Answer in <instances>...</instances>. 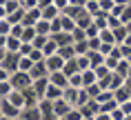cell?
<instances>
[{"mask_svg":"<svg viewBox=\"0 0 131 120\" xmlns=\"http://www.w3.org/2000/svg\"><path fill=\"white\" fill-rule=\"evenodd\" d=\"M58 120H67V118H58Z\"/></svg>","mask_w":131,"mask_h":120,"instance_id":"obj_40","label":"cell"},{"mask_svg":"<svg viewBox=\"0 0 131 120\" xmlns=\"http://www.w3.org/2000/svg\"><path fill=\"white\" fill-rule=\"evenodd\" d=\"M53 5L60 9V11H64L67 7H71V0H53Z\"/></svg>","mask_w":131,"mask_h":120,"instance_id":"obj_37","label":"cell"},{"mask_svg":"<svg viewBox=\"0 0 131 120\" xmlns=\"http://www.w3.org/2000/svg\"><path fill=\"white\" fill-rule=\"evenodd\" d=\"M34 60H31V58H20V71H27V73H29V71H31V69H34Z\"/></svg>","mask_w":131,"mask_h":120,"instance_id":"obj_34","label":"cell"},{"mask_svg":"<svg viewBox=\"0 0 131 120\" xmlns=\"http://www.w3.org/2000/svg\"><path fill=\"white\" fill-rule=\"evenodd\" d=\"M0 120H9V118H2V116H0Z\"/></svg>","mask_w":131,"mask_h":120,"instance_id":"obj_39","label":"cell"},{"mask_svg":"<svg viewBox=\"0 0 131 120\" xmlns=\"http://www.w3.org/2000/svg\"><path fill=\"white\" fill-rule=\"evenodd\" d=\"M116 73H120V76H122L124 80H127V78H129V73H131V64L127 62V60H122V62L118 64V69H116Z\"/></svg>","mask_w":131,"mask_h":120,"instance_id":"obj_28","label":"cell"},{"mask_svg":"<svg viewBox=\"0 0 131 120\" xmlns=\"http://www.w3.org/2000/svg\"><path fill=\"white\" fill-rule=\"evenodd\" d=\"M96 100L100 102V105H107V102H111V100H116V93H113V91H102Z\"/></svg>","mask_w":131,"mask_h":120,"instance_id":"obj_31","label":"cell"},{"mask_svg":"<svg viewBox=\"0 0 131 120\" xmlns=\"http://www.w3.org/2000/svg\"><path fill=\"white\" fill-rule=\"evenodd\" d=\"M36 31H38V36H51V22L49 20H40L38 25H36Z\"/></svg>","mask_w":131,"mask_h":120,"instance_id":"obj_24","label":"cell"},{"mask_svg":"<svg viewBox=\"0 0 131 120\" xmlns=\"http://www.w3.org/2000/svg\"><path fill=\"white\" fill-rule=\"evenodd\" d=\"M69 87H73V89H84V82H82V71H80V73H73V76L69 78Z\"/></svg>","mask_w":131,"mask_h":120,"instance_id":"obj_27","label":"cell"},{"mask_svg":"<svg viewBox=\"0 0 131 120\" xmlns=\"http://www.w3.org/2000/svg\"><path fill=\"white\" fill-rule=\"evenodd\" d=\"M51 38H53L56 42L60 45V49H62V47H69V45H76V40H73V34H64V31H62V34H58V36H51Z\"/></svg>","mask_w":131,"mask_h":120,"instance_id":"obj_12","label":"cell"},{"mask_svg":"<svg viewBox=\"0 0 131 120\" xmlns=\"http://www.w3.org/2000/svg\"><path fill=\"white\" fill-rule=\"evenodd\" d=\"M82 82H84V89H87V87H91V85H96V82H98V73H96L93 69L82 71Z\"/></svg>","mask_w":131,"mask_h":120,"instance_id":"obj_18","label":"cell"},{"mask_svg":"<svg viewBox=\"0 0 131 120\" xmlns=\"http://www.w3.org/2000/svg\"><path fill=\"white\" fill-rule=\"evenodd\" d=\"M16 120H22V118H16Z\"/></svg>","mask_w":131,"mask_h":120,"instance_id":"obj_41","label":"cell"},{"mask_svg":"<svg viewBox=\"0 0 131 120\" xmlns=\"http://www.w3.org/2000/svg\"><path fill=\"white\" fill-rule=\"evenodd\" d=\"M78 96H80V89H73V87H67V89H64V96H62V98L67 100L69 105H73V107H76V102H78Z\"/></svg>","mask_w":131,"mask_h":120,"instance_id":"obj_17","label":"cell"},{"mask_svg":"<svg viewBox=\"0 0 131 120\" xmlns=\"http://www.w3.org/2000/svg\"><path fill=\"white\" fill-rule=\"evenodd\" d=\"M71 109H73V105H69L64 98H60V100H56V102H53V113L58 116V118H67Z\"/></svg>","mask_w":131,"mask_h":120,"instance_id":"obj_7","label":"cell"},{"mask_svg":"<svg viewBox=\"0 0 131 120\" xmlns=\"http://www.w3.org/2000/svg\"><path fill=\"white\" fill-rule=\"evenodd\" d=\"M116 7V0H100V9H102V14H111Z\"/></svg>","mask_w":131,"mask_h":120,"instance_id":"obj_33","label":"cell"},{"mask_svg":"<svg viewBox=\"0 0 131 120\" xmlns=\"http://www.w3.org/2000/svg\"><path fill=\"white\" fill-rule=\"evenodd\" d=\"M49 40H51V36H38V38H36L34 40V49H45V47H47V42Z\"/></svg>","mask_w":131,"mask_h":120,"instance_id":"obj_29","label":"cell"},{"mask_svg":"<svg viewBox=\"0 0 131 120\" xmlns=\"http://www.w3.org/2000/svg\"><path fill=\"white\" fill-rule=\"evenodd\" d=\"M67 120H84V116H82V111H80V109H76V107H73V109L69 111V116H67Z\"/></svg>","mask_w":131,"mask_h":120,"instance_id":"obj_36","label":"cell"},{"mask_svg":"<svg viewBox=\"0 0 131 120\" xmlns=\"http://www.w3.org/2000/svg\"><path fill=\"white\" fill-rule=\"evenodd\" d=\"M78 58V56H76ZM76 58H73V60H67V64H64V69H62V71H64V73H67V76H73V73H80V67H78V60H76Z\"/></svg>","mask_w":131,"mask_h":120,"instance_id":"obj_22","label":"cell"},{"mask_svg":"<svg viewBox=\"0 0 131 120\" xmlns=\"http://www.w3.org/2000/svg\"><path fill=\"white\" fill-rule=\"evenodd\" d=\"M100 40H102V45H118L116 34H113L111 29H102V31H100Z\"/></svg>","mask_w":131,"mask_h":120,"instance_id":"obj_19","label":"cell"},{"mask_svg":"<svg viewBox=\"0 0 131 120\" xmlns=\"http://www.w3.org/2000/svg\"><path fill=\"white\" fill-rule=\"evenodd\" d=\"M89 60H91V69H98V67L107 64V56H102L100 51H91V53H89Z\"/></svg>","mask_w":131,"mask_h":120,"instance_id":"obj_15","label":"cell"},{"mask_svg":"<svg viewBox=\"0 0 131 120\" xmlns=\"http://www.w3.org/2000/svg\"><path fill=\"white\" fill-rule=\"evenodd\" d=\"M14 91L16 89L11 85V80H0V98H9Z\"/></svg>","mask_w":131,"mask_h":120,"instance_id":"obj_20","label":"cell"},{"mask_svg":"<svg viewBox=\"0 0 131 120\" xmlns=\"http://www.w3.org/2000/svg\"><path fill=\"white\" fill-rule=\"evenodd\" d=\"M31 73V78H34V82L36 80H42V78H49L51 73H49V69H47V62H36L34 64V69L29 71Z\"/></svg>","mask_w":131,"mask_h":120,"instance_id":"obj_9","label":"cell"},{"mask_svg":"<svg viewBox=\"0 0 131 120\" xmlns=\"http://www.w3.org/2000/svg\"><path fill=\"white\" fill-rule=\"evenodd\" d=\"M2 53H20L22 49V40L20 38H14V36H9V38H2Z\"/></svg>","mask_w":131,"mask_h":120,"instance_id":"obj_4","label":"cell"},{"mask_svg":"<svg viewBox=\"0 0 131 120\" xmlns=\"http://www.w3.org/2000/svg\"><path fill=\"white\" fill-rule=\"evenodd\" d=\"M73 47H76V53H78V56H89V53H91L89 40H80V42H76Z\"/></svg>","mask_w":131,"mask_h":120,"instance_id":"obj_23","label":"cell"},{"mask_svg":"<svg viewBox=\"0 0 131 120\" xmlns=\"http://www.w3.org/2000/svg\"><path fill=\"white\" fill-rule=\"evenodd\" d=\"M42 11V20H49V22H53V20H58L62 16V11L56 5H49V7H45V9H40Z\"/></svg>","mask_w":131,"mask_h":120,"instance_id":"obj_11","label":"cell"},{"mask_svg":"<svg viewBox=\"0 0 131 120\" xmlns=\"http://www.w3.org/2000/svg\"><path fill=\"white\" fill-rule=\"evenodd\" d=\"M11 31H14V25L7 18H0V38H9Z\"/></svg>","mask_w":131,"mask_h":120,"instance_id":"obj_21","label":"cell"},{"mask_svg":"<svg viewBox=\"0 0 131 120\" xmlns=\"http://www.w3.org/2000/svg\"><path fill=\"white\" fill-rule=\"evenodd\" d=\"M45 62H47V69H49V73H56V71H62V69H64L67 60H64V58H62L60 53H56V56L47 58Z\"/></svg>","mask_w":131,"mask_h":120,"instance_id":"obj_6","label":"cell"},{"mask_svg":"<svg viewBox=\"0 0 131 120\" xmlns=\"http://www.w3.org/2000/svg\"><path fill=\"white\" fill-rule=\"evenodd\" d=\"M76 60H78V67H80V71H89V69H91V60H89V56H78Z\"/></svg>","mask_w":131,"mask_h":120,"instance_id":"obj_32","label":"cell"},{"mask_svg":"<svg viewBox=\"0 0 131 120\" xmlns=\"http://www.w3.org/2000/svg\"><path fill=\"white\" fill-rule=\"evenodd\" d=\"M18 9H22L20 0H2V9H0V18H9L11 14H16Z\"/></svg>","mask_w":131,"mask_h":120,"instance_id":"obj_5","label":"cell"},{"mask_svg":"<svg viewBox=\"0 0 131 120\" xmlns=\"http://www.w3.org/2000/svg\"><path fill=\"white\" fill-rule=\"evenodd\" d=\"M113 34H116V40H118V45H122L124 40H127V36H129V31H127V27H118L116 31H113Z\"/></svg>","mask_w":131,"mask_h":120,"instance_id":"obj_30","label":"cell"},{"mask_svg":"<svg viewBox=\"0 0 131 120\" xmlns=\"http://www.w3.org/2000/svg\"><path fill=\"white\" fill-rule=\"evenodd\" d=\"M9 102H11V105L14 107H18V109H25V105H27V100H25V93L22 91H18V89H16L14 93H11V96H9Z\"/></svg>","mask_w":131,"mask_h":120,"instance_id":"obj_13","label":"cell"},{"mask_svg":"<svg viewBox=\"0 0 131 120\" xmlns=\"http://www.w3.org/2000/svg\"><path fill=\"white\" fill-rule=\"evenodd\" d=\"M22 109H18V107H14L11 102H9L7 98H0V116L2 118H9V120H16L20 118Z\"/></svg>","mask_w":131,"mask_h":120,"instance_id":"obj_3","label":"cell"},{"mask_svg":"<svg viewBox=\"0 0 131 120\" xmlns=\"http://www.w3.org/2000/svg\"><path fill=\"white\" fill-rule=\"evenodd\" d=\"M58 53H60V56L64 58V60H73V58L78 56V53H76V47H73V45H69V47H62V49L58 51Z\"/></svg>","mask_w":131,"mask_h":120,"instance_id":"obj_26","label":"cell"},{"mask_svg":"<svg viewBox=\"0 0 131 120\" xmlns=\"http://www.w3.org/2000/svg\"><path fill=\"white\" fill-rule=\"evenodd\" d=\"M20 53H2V58H0V69L7 71L9 76H14V73H18L20 71Z\"/></svg>","mask_w":131,"mask_h":120,"instance_id":"obj_1","label":"cell"},{"mask_svg":"<svg viewBox=\"0 0 131 120\" xmlns=\"http://www.w3.org/2000/svg\"><path fill=\"white\" fill-rule=\"evenodd\" d=\"M9 80H11L14 89H18V91H25L29 87H34V78H31V73H27V71H18V73H14Z\"/></svg>","mask_w":131,"mask_h":120,"instance_id":"obj_2","label":"cell"},{"mask_svg":"<svg viewBox=\"0 0 131 120\" xmlns=\"http://www.w3.org/2000/svg\"><path fill=\"white\" fill-rule=\"evenodd\" d=\"M84 9H87V11H89V14L93 16V18H98V16L102 14V9H100V2H96V0H89Z\"/></svg>","mask_w":131,"mask_h":120,"instance_id":"obj_25","label":"cell"},{"mask_svg":"<svg viewBox=\"0 0 131 120\" xmlns=\"http://www.w3.org/2000/svg\"><path fill=\"white\" fill-rule=\"evenodd\" d=\"M87 91H89V96L93 100L98 98V96H100V93H102V87H100V82H96V85H91V87H87Z\"/></svg>","mask_w":131,"mask_h":120,"instance_id":"obj_35","label":"cell"},{"mask_svg":"<svg viewBox=\"0 0 131 120\" xmlns=\"http://www.w3.org/2000/svg\"><path fill=\"white\" fill-rule=\"evenodd\" d=\"M120 109H122L127 116H131V100H129V102H124V105H120Z\"/></svg>","mask_w":131,"mask_h":120,"instance_id":"obj_38","label":"cell"},{"mask_svg":"<svg viewBox=\"0 0 131 120\" xmlns=\"http://www.w3.org/2000/svg\"><path fill=\"white\" fill-rule=\"evenodd\" d=\"M49 85H51V82H49V78H42V80H36V82H34V89H36V93L40 96V100L45 98V93H47Z\"/></svg>","mask_w":131,"mask_h":120,"instance_id":"obj_16","label":"cell"},{"mask_svg":"<svg viewBox=\"0 0 131 120\" xmlns=\"http://www.w3.org/2000/svg\"><path fill=\"white\" fill-rule=\"evenodd\" d=\"M113 93H116V102H118V105H124V102H129V100H131V89L127 85L120 87V89L113 91Z\"/></svg>","mask_w":131,"mask_h":120,"instance_id":"obj_14","label":"cell"},{"mask_svg":"<svg viewBox=\"0 0 131 120\" xmlns=\"http://www.w3.org/2000/svg\"><path fill=\"white\" fill-rule=\"evenodd\" d=\"M49 82H51L53 87L67 89V87H69V76H67L64 71H56V73H51V76H49Z\"/></svg>","mask_w":131,"mask_h":120,"instance_id":"obj_8","label":"cell"},{"mask_svg":"<svg viewBox=\"0 0 131 120\" xmlns=\"http://www.w3.org/2000/svg\"><path fill=\"white\" fill-rule=\"evenodd\" d=\"M20 118L22 120H45V116H42L40 107H27V109H22Z\"/></svg>","mask_w":131,"mask_h":120,"instance_id":"obj_10","label":"cell"}]
</instances>
